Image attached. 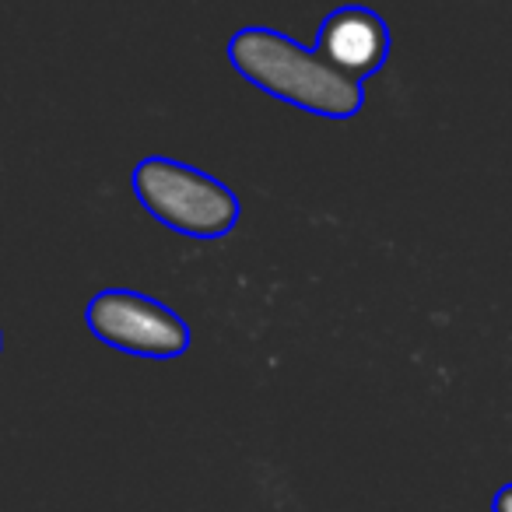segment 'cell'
<instances>
[{
  "mask_svg": "<svg viewBox=\"0 0 512 512\" xmlns=\"http://www.w3.org/2000/svg\"><path fill=\"white\" fill-rule=\"evenodd\" d=\"M228 64L260 92L327 120H351L365 102L362 85L344 78L316 50L260 25L235 32L228 43Z\"/></svg>",
  "mask_w": 512,
  "mask_h": 512,
  "instance_id": "1",
  "label": "cell"
},
{
  "mask_svg": "<svg viewBox=\"0 0 512 512\" xmlns=\"http://www.w3.org/2000/svg\"><path fill=\"white\" fill-rule=\"evenodd\" d=\"M134 197L158 221L190 239H221L239 225V197L221 179L165 155L134 165Z\"/></svg>",
  "mask_w": 512,
  "mask_h": 512,
  "instance_id": "2",
  "label": "cell"
},
{
  "mask_svg": "<svg viewBox=\"0 0 512 512\" xmlns=\"http://www.w3.org/2000/svg\"><path fill=\"white\" fill-rule=\"evenodd\" d=\"M85 323L102 344L137 358H179L190 348V327L158 299L127 288H106L85 309Z\"/></svg>",
  "mask_w": 512,
  "mask_h": 512,
  "instance_id": "3",
  "label": "cell"
},
{
  "mask_svg": "<svg viewBox=\"0 0 512 512\" xmlns=\"http://www.w3.org/2000/svg\"><path fill=\"white\" fill-rule=\"evenodd\" d=\"M316 53L362 85V78L376 74L390 57V29L369 8H337L316 32Z\"/></svg>",
  "mask_w": 512,
  "mask_h": 512,
  "instance_id": "4",
  "label": "cell"
},
{
  "mask_svg": "<svg viewBox=\"0 0 512 512\" xmlns=\"http://www.w3.org/2000/svg\"><path fill=\"white\" fill-rule=\"evenodd\" d=\"M491 512H512V481L495 491V498H491Z\"/></svg>",
  "mask_w": 512,
  "mask_h": 512,
  "instance_id": "5",
  "label": "cell"
}]
</instances>
